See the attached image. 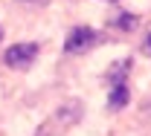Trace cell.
I'll use <instances>...</instances> for the list:
<instances>
[{
	"label": "cell",
	"instance_id": "6da1fadb",
	"mask_svg": "<svg viewBox=\"0 0 151 136\" xmlns=\"http://www.w3.org/2000/svg\"><path fill=\"white\" fill-rule=\"evenodd\" d=\"M81 116H84V104H81L78 98H70V101H64L55 113H52V119H50L47 125H41V127H38V136L61 133V130H67V127L78 125V122H81Z\"/></svg>",
	"mask_w": 151,
	"mask_h": 136
},
{
	"label": "cell",
	"instance_id": "7a4b0ae2",
	"mask_svg": "<svg viewBox=\"0 0 151 136\" xmlns=\"http://www.w3.org/2000/svg\"><path fill=\"white\" fill-rule=\"evenodd\" d=\"M35 58H38V43H12L3 52V64L12 70H26V67H32Z\"/></svg>",
	"mask_w": 151,
	"mask_h": 136
},
{
	"label": "cell",
	"instance_id": "3957f363",
	"mask_svg": "<svg viewBox=\"0 0 151 136\" xmlns=\"http://www.w3.org/2000/svg\"><path fill=\"white\" fill-rule=\"evenodd\" d=\"M96 43H99V32L96 29H90V26H76L73 32L67 35V41H64V52L78 55V52H87Z\"/></svg>",
	"mask_w": 151,
	"mask_h": 136
},
{
	"label": "cell",
	"instance_id": "277c9868",
	"mask_svg": "<svg viewBox=\"0 0 151 136\" xmlns=\"http://www.w3.org/2000/svg\"><path fill=\"white\" fill-rule=\"evenodd\" d=\"M128 98H131L128 84H113V87H111V96H108V107H111V110H122V107L128 104Z\"/></svg>",
	"mask_w": 151,
	"mask_h": 136
},
{
	"label": "cell",
	"instance_id": "5b68a950",
	"mask_svg": "<svg viewBox=\"0 0 151 136\" xmlns=\"http://www.w3.org/2000/svg\"><path fill=\"white\" fill-rule=\"evenodd\" d=\"M128 73H131V58H122V61H116V64H113L111 70H108V81H111V87H113V84H125Z\"/></svg>",
	"mask_w": 151,
	"mask_h": 136
},
{
	"label": "cell",
	"instance_id": "8992f818",
	"mask_svg": "<svg viewBox=\"0 0 151 136\" xmlns=\"http://www.w3.org/2000/svg\"><path fill=\"white\" fill-rule=\"evenodd\" d=\"M137 23H139V18H137V15H131V12H122L119 18L113 20V26H116V29H125V32L137 29Z\"/></svg>",
	"mask_w": 151,
	"mask_h": 136
},
{
	"label": "cell",
	"instance_id": "52a82bcc",
	"mask_svg": "<svg viewBox=\"0 0 151 136\" xmlns=\"http://www.w3.org/2000/svg\"><path fill=\"white\" fill-rule=\"evenodd\" d=\"M139 52H142V55H148V58H151V32L145 35V38H142V43H139Z\"/></svg>",
	"mask_w": 151,
	"mask_h": 136
},
{
	"label": "cell",
	"instance_id": "ba28073f",
	"mask_svg": "<svg viewBox=\"0 0 151 136\" xmlns=\"http://www.w3.org/2000/svg\"><path fill=\"white\" fill-rule=\"evenodd\" d=\"M23 3H35V6H41V3H47V0H23Z\"/></svg>",
	"mask_w": 151,
	"mask_h": 136
},
{
	"label": "cell",
	"instance_id": "9c48e42d",
	"mask_svg": "<svg viewBox=\"0 0 151 136\" xmlns=\"http://www.w3.org/2000/svg\"><path fill=\"white\" fill-rule=\"evenodd\" d=\"M0 38H3V29H0Z\"/></svg>",
	"mask_w": 151,
	"mask_h": 136
},
{
	"label": "cell",
	"instance_id": "30bf717a",
	"mask_svg": "<svg viewBox=\"0 0 151 136\" xmlns=\"http://www.w3.org/2000/svg\"><path fill=\"white\" fill-rule=\"evenodd\" d=\"M111 3H113V0H111Z\"/></svg>",
	"mask_w": 151,
	"mask_h": 136
}]
</instances>
